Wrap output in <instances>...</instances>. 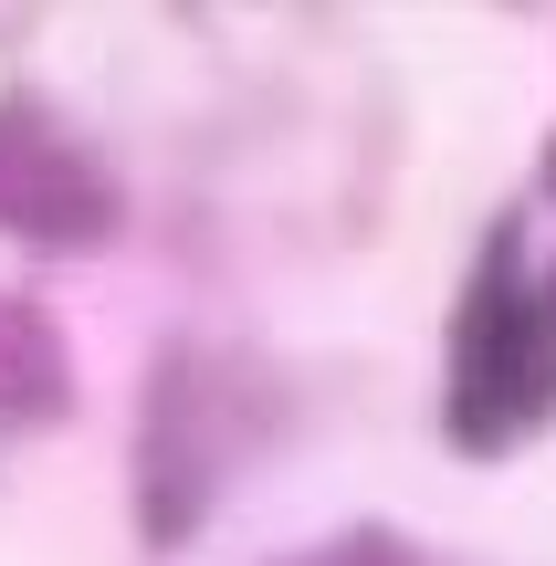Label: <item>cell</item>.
I'll return each instance as SVG.
<instances>
[{"label": "cell", "instance_id": "cell-1", "mask_svg": "<svg viewBox=\"0 0 556 566\" xmlns=\"http://www.w3.org/2000/svg\"><path fill=\"white\" fill-rule=\"evenodd\" d=\"M556 399V315L536 294H515V242H494L473 304H462V441H504Z\"/></svg>", "mask_w": 556, "mask_h": 566}]
</instances>
